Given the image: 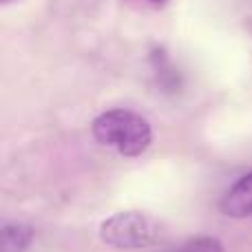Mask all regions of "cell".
Instances as JSON below:
<instances>
[{
	"label": "cell",
	"instance_id": "3957f363",
	"mask_svg": "<svg viewBox=\"0 0 252 252\" xmlns=\"http://www.w3.org/2000/svg\"><path fill=\"white\" fill-rule=\"evenodd\" d=\"M219 210L230 219L252 217V173L244 175L219 201Z\"/></svg>",
	"mask_w": 252,
	"mask_h": 252
},
{
	"label": "cell",
	"instance_id": "7a4b0ae2",
	"mask_svg": "<svg viewBox=\"0 0 252 252\" xmlns=\"http://www.w3.org/2000/svg\"><path fill=\"white\" fill-rule=\"evenodd\" d=\"M100 237L106 246L118 250L148 248L159 237V226L153 217L137 210H126L109 217L100 226Z\"/></svg>",
	"mask_w": 252,
	"mask_h": 252
},
{
	"label": "cell",
	"instance_id": "52a82bcc",
	"mask_svg": "<svg viewBox=\"0 0 252 252\" xmlns=\"http://www.w3.org/2000/svg\"><path fill=\"white\" fill-rule=\"evenodd\" d=\"M2 2H11V0H2Z\"/></svg>",
	"mask_w": 252,
	"mask_h": 252
},
{
	"label": "cell",
	"instance_id": "277c9868",
	"mask_svg": "<svg viewBox=\"0 0 252 252\" xmlns=\"http://www.w3.org/2000/svg\"><path fill=\"white\" fill-rule=\"evenodd\" d=\"M33 241V230L22 223L2 226V248L0 252H25Z\"/></svg>",
	"mask_w": 252,
	"mask_h": 252
},
{
	"label": "cell",
	"instance_id": "5b68a950",
	"mask_svg": "<svg viewBox=\"0 0 252 252\" xmlns=\"http://www.w3.org/2000/svg\"><path fill=\"white\" fill-rule=\"evenodd\" d=\"M177 252H226V250L213 237H197V239L186 241Z\"/></svg>",
	"mask_w": 252,
	"mask_h": 252
},
{
	"label": "cell",
	"instance_id": "6da1fadb",
	"mask_svg": "<svg viewBox=\"0 0 252 252\" xmlns=\"http://www.w3.org/2000/svg\"><path fill=\"white\" fill-rule=\"evenodd\" d=\"M91 133L102 146H109L124 157H137L151 146L153 128L146 118L128 109H111L97 115Z\"/></svg>",
	"mask_w": 252,
	"mask_h": 252
},
{
	"label": "cell",
	"instance_id": "8992f818",
	"mask_svg": "<svg viewBox=\"0 0 252 252\" xmlns=\"http://www.w3.org/2000/svg\"><path fill=\"white\" fill-rule=\"evenodd\" d=\"M148 2H153V4H161V2H166V0H148Z\"/></svg>",
	"mask_w": 252,
	"mask_h": 252
}]
</instances>
